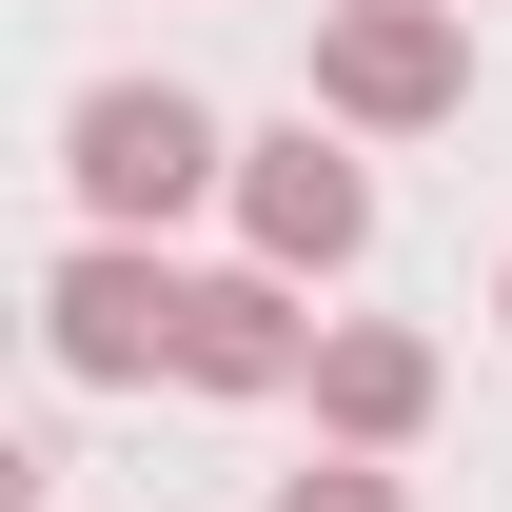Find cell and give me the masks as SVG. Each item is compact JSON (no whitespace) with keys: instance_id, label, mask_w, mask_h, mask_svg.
<instances>
[{"instance_id":"1","label":"cell","mask_w":512,"mask_h":512,"mask_svg":"<svg viewBox=\"0 0 512 512\" xmlns=\"http://www.w3.org/2000/svg\"><path fill=\"white\" fill-rule=\"evenodd\" d=\"M60 178L99 237H158V217H197V197L237 178V138L197 119L178 79H79V119H60Z\"/></svg>"},{"instance_id":"2","label":"cell","mask_w":512,"mask_h":512,"mask_svg":"<svg viewBox=\"0 0 512 512\" xmlns=\"http://www.w3.org/2000/svg\"><path fill=\"white\" fill-rule=\"evenodd\" d=\"M453 99H473V20H453V0H335V20H316V119L434 138Z\"/></svg>"},{"instance_id":"3","label":"cell","mask_w":512,"mask_h":512,"mask_svg":"<svg viewBox=\"0 0 512 512\" xmlns=\"http://www.w3.org/2000/svg\"><path fill=\"white\" fill-rule=\"evenodd\" d=\"M237 237H256V276H355V256H375L355 119H276V138H237Z\"/></svg>"},{"instance_id":"4","label":"cell","mask_w":512,"mask_h":512,"mask_svg":"<svg viewBox=\"0 0 512 512\" xmlns=\"http://www.w3.org/2000/svg\"><path fill=\"white\" fill-rule=\"evenodd\" d=\"M40 355H60L79 394L178 375V256H158V237H79L60 276H40Z\"/></svg>"},{"instance_id":"5","label":"cell","mask_w":512,"mask_h":512,"mask_svg":"<svg viewBox=\"0 0 512 512\" xmlns=\"http://www.w3.org/2000/svg\"><path fill=\"white\" fill-rule=\"evenodd\" d=\"M178 394H316L296 276H178Z\"/></svg>"},{"instance_id":"6","label":"cell","mask_w":512,"mask_h":512,"mask_svg":"<svg viewBox=\"0 0 512 512\" xmlns=\"http://www.w3.org/2000/svg\"><path fill=\"white\" fill-rule=\"evenodd\" d=\"M434 335H414V316H335L316 335V453H414V434H434Z\"/></svg>"},{"instance_id":"7","label":"cell","mask_w":512,"mask_h":512,"mask_svg":"<svg viewBox=\"0 0 512 512\" xmlns=\"http://www.w3.org/2000/svg\"><path fill=\"white\" fill-rule=\"evenodd\" d=\"M276 512H394V473L375 453H316V473H276Z\"/></svg>"},{"instance_id":"8","label":"cell","mask_w":512,"mask_h":512,"mask_svg":"<svg viewBox=\"0 0 512 512\" xmlns=\"http://www.w3.org/2000/svg\"><path fill=\"white\" fill-rule=\"evenodd\" d=\"M493 316H512V276H493Z\"/></svg>"}]
</instances>
